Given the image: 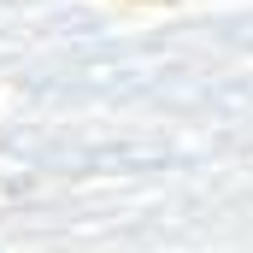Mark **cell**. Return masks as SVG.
Returning <instances> with one entry per match:
<instances>
[{
  "instance_id": "cell-1",
  "label": "cell",
  "mask_w": 253,
  "mask_h": 253,
  "mask_svg": "<svg viewBox=\"0 0 253 253\" xmlns=\"http://www.w3.org/2000/svg\"><path fill=\"white\" fill-rule=\"evenodd\" d=\"M159 6H171V0H159Z\"/></svg>"
}]
</instances>
